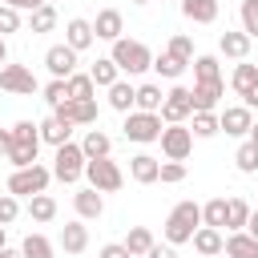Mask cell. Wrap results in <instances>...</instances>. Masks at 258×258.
<instances>
[{"label":"cell","mask_w":258,"mask_h":258,"mask_svg":"<svg viewBox=\"0 0 258 258\" xmlns=\"http://www.w3.org/2000/svg\"><path fill=\"white\" fill-rule=\"evenodd\" d=\"M8 145H12V133H8V129H0V153H4Z\"/></svg>","instance_id":"obj_53"},{"label":"cell","mask_w":258,"mask_h":258,"mask_svg":"<svg viewBox=\"0 0 258 258\" xmlns=\"http://www.w3.org/2000/svg\"><path fill=\"white\" fill-rule=\"evenodd\" d=\"M246 222H250V206L242 198H226V226H230V234L246 230Z\"/></svg>","instance_id":"obj_30"},{"label":"cell","mask_w":258,"mask_h":258,"mask_svg":"<svg viewBox=\"0 0 258 258\" xmlns=\"http://www.w3.org/2000/svg\"><path fill=\"white\" fill-rule=\"evenodd\" d=\"M60 250H64V254H85V250H89V226H85L81 218L60 226Z\"/></svg>","instance_id":"obj_16"},{"label":"cell","mask_w":258,"mask_h":258,"mask_svg":"<svg viewBox=\"0 0 258 258\" xmlns=\"http://www.w3.org/2000/svg\"><path fill=\"white\" fill-rule=\"evenodd\" d=\"M161 101H165L161 85H137L133 89V109L137 113H161Z\"/></svg>","instance_id":"obj_19"},{"label":"cell","mask_w":258,"mask_h":258,"mask_svg":"<svg viewBox=\"0 0 258 258\" xmlns=\"http://www.w3.org/2000/svg\"><path fill=\"white\" fill-rule=\"evenodd\" d=\"M157 181H169V185L185 181V165H181V161H161V165H157Z\"/></svg>","instance_id":"obj_44"},{"label":"cell","mask_w":258,"mask_h":258,"mask_svg":"<svg viewBox=\"0 0 258 258\" xmlns=\"http://www.w3.org/2000/svg\"><path fill=\"white\" fill-rule=\"evenodd\" d=\"M161 125H181V121H189L194 117V101H189V89L185 85H173L169 93H165V101H161Z\"/></svg>","instance_id":"obj_7"},{"label":"cell","mask_w":258,"mask_h":258,"mask_svg":"<svg viewBox=\"0 0 258 258\" xmlns=\"http://www.w3.org/2000/svg\"><path fill=\"white\" fill-rule=\"evenodd\" d=\"M250 85H258V64H246V60H242V64L234 69V77H230V89H234V93L242 97V93H246Z\"/></svg>","instance_id":"obj_38"},{"label":"cell","mask_w":258,"mask_h":258,"mask_svg":"<svg viewBox=\"0 0 258 258\" xmlns=\"http://www.w3.org/2000/svg\"><path fill=\"white\" fill-rule=\"evenodd\" d=\"M153 242H157V238H153V230H149V226H133V230L125 234V242H121V246H125L133 258H145Z\"/></svg>","instance_id":"obj_25"},{"label":"cell","mask_w":258,"mask_h":258,"mask_svg":"<svg viewBox=\"0 0 258 258\" xmlns=\"http://www.w3.org/2000/svg\"><path fill=\"white\" fill-rule=\"evenodd\" d=\"M234 165H238L242 173H258V145H254V141H242L238 153H234Z\"/></svg>","instance_id":"obj_40"},{"label":"cell","mask_w":258,"mask_h":258,"mask_svg":"<svg viewBox=\"0 0 258 258\" xmlns=\"http://www.w3.org/2000/svg\"><path fill=\"white\" fill-rule=\"evenodd\" d=\"M165 52H169V56H177L181 64H189V60H194V40H189L185 32H173V36H169V44H165Z\"/></svg>","instance_id":"obj_39"},{"label":"cell","mask_w":258,"mask_h":258,"mask_svg":"<svg viewBox=\"0 0 258 258\" xmlns=\"http://www.w3.org/2000/svg\"><path fill=\"white\" fill-rule=\"evenodd\" d=\"M8 133H12V145H40V125L36 121H16Z\"/></svg>","instance_id":"obj_37"},{"label":"cell","mask_w":258,"mask_h":258,"mask_svg":"<svg viewBox=\"0 0 258 258\" xmlns=\"http://www.w3.org/2000/svg\"><path fill=\"white\" fill-rule=\"evenodd\" d=\"M246 234L258 242V210H250V222H246Z\"/></svg>","instance_id":"obj_52"},{"label":"cell","mask_w":258,"mask_h":258,"mask_svg":"<svg viewBox=\"0 0 258 258\" xmlns=\"http://www.w3.org/2000/svg\"><path fill=\"white\" fill-rule=\"evenodd\" d=\"M28 28L32 32H52L56 28V8L52 4H40L36 12H28Z\"/></svg>","instance_id":"obj_35"},{"label":"cell","mask_w":258,"mask_h":258,"mask_svg":"<svg viewBox=\"0 0 258 258\" xmlns=\"http://www.w3.org/2000/svg\"><path fill=\"white\" fill-rule=\"evenodd\" d=\"M8 246V226H0V250Z\"/></svg>","instance_id":"obj_56"},{"label":"cell","mask_w":258,"mask_h":258,"mask_svg":"<svg viewBox=\"0 0 258 258\" xmlns=\"http://www.w3.org/2000/svg\"><path fill=\"white\" fill-rule=\"evenodd\" d=\"M121 129H125V137H129V141L149 145V141H157V137H161V129H165V125H161V117H157V113H137V109H133V113H125V125H121Z\"/></svg>","instance_id":"obj_6"},{"label":"cell","mask_w":258,"mask_h":258,"mask_svg":"<svg viewBox=\"0 0 258 258\" xmlns=\"http://www.w3.org/2000/svg\"><path fill=\"white\" fill-rule=\"evenodd\" d=\"M202 226V206L198 202H177L173 210H169V218H165V226H161V234H165V242L169 246H181V242H189L194 238V230Z\"/></svg>","instance_id":"obj_1"},{"label":"cell","mask_w":258,"mask_h":258,"mask_svg":"<svg viewBox=\"0 0 258 258\" xmlns=\"http://www.w3.org/2000/svg\"><path fill=\"white\" fill-rule=\"evenodd\" d=\"M28 218H32V222H52V218H56V198L32 194V198H28Z\"/></svg>","instance_id":"obj_29"},{"label":"cell","mask_w":258,"mask_h":258,"mask_svg":"<svg viewBox=\"0 0 258 258\" xmlns=\"http://www.w3.org/2000/svg\"><path fill=\"white\" fill-rule=\"evenodd\" d=\"M36 153H40V145H8V149H4V157L12 161V169H28V165H36Z\"/></svg>","instance_id":"obj_33"},{"label":"cell","mask_w":258,"mask_h":258,"mask_svg":"<svg viewBox=\"0 0 258 258\" xmlns=\"http://www.w3.org/2000/svg\"><path fill=\"white\" fill-rule=\"evenodd\" d=\"M181 12L194 24H214L218 20V0H181Z\"/></svg>","instance_id":"obj_24"},{"label":"cell","mask_w":258,"mask_h":258,"mask_svg":"<svg viewBox=\"0 0 258 258\" xmlns=\"http://www.w3.org/2000/svg\"><path fill=\"white\" fill-rule=\"evenodd\" d=\"M145 258H177V250H173V246H169V242H165V246H161V242H153V246H149V254H145Z\"/></svg>","instance_id":"obj_50"},{"label":"cell","mask_w":258,"mask_h":258,"mask_svg":"<svg viewBox=\"0 0 258 258\" xmlns=\"http://www.w3.org/2000/svg\"><path fill=\"white\" fill-rule=\"evenodd\" d=\"M242 105H246V109H258V85H250V89L242 93Z\"/></svg>","instance_id":"obj_51"},{"label":"cell","mask_w":258,"mask_h":258,"mask_svg":"<svg viewBox=\"0 0 258 258\" xmlns=\"http://www.w3.org/2000/svg\"><path fill=\"white\" fill-rule=\"evenodd\" d=\"M222 254H226V258H258V242H254L246 230H238V234H230V238L222 242Z\"/></svg>","instance_id":"obj_22"},{"label":"cell","mask_w":258,"mask_h":258,"mask_svg":"<svg viewBox=\"0 0 258 258\" xmlns=\"http://www.w3.org/2000/svg\"><path fill=\"white\" fill-rule=\"evenodd\" d=\"M73 210H77V218H81V222H93V218H101V214H105V198H101L93 185H85V189H77V194H73Z\"/></svg>","instance_id":"obj_15"},{"label":"cell","mask_w":258,"mask_h":258,"mask_svg":"<svg viewBox=\"0 0 258 258\" xmlns=\"http://www.w3.org/2000/svg\"><path fill=\"white\" fill-rule=\"evenodd\" d=\"M64 85H69V97H73V101H93V93H97V85H93L89 73H73Z\"/></svg>","instance_id":"obj_31"},{"label":"cell","mask_w":258,"mask_h":258,"mask_svg":"<svg viewBox=\"0 0 258 258\" xmlns=\"http://www.w3.org/2000/svg\"><path fill=\"white\" fill-rule=\"evenodd\" d=\"M189 242H194V250H198L202 258H214V254H222V242H226V238H222V230H210V226H198Z\"/></svg>","instance_id":"obj_21"},{"label":"cell","mask_w":258,"mask_h":258,"mask_svg":"<svg viewBox=\"0 0 258 258\" xmlns=\"http://www.w3.org/2000/svg\"><path fill=\"white\" fill-rule=\"evenodd\" d=\"M48 181H52V169H44V165L12 169V177H8V194H12V198H32V194H44Z\"/></svg>","instance_id":"obj_5"},{"label":"cell","mask_w":258,"mask_h":258,"mask_svg":"<svg viewBox=\"0 0 258 258\" xmlns=\"http://www.w3.org/2000/svg\"><path fill=\"white\" fill-rule=\"evenodd\" d=\"M202 226H210V230H222L226 226V198H210L202 206Z\"/></svg>","instance_id":"obj_34"},{"label":"cell","mask_w":258,"mask_h":258,"mask_svg":"<svg viewBox=\"0 0 258 258\" xmlns=\"http://www.w3.org/2000/svg\"><path fill=\"white\" fill-rule=\"evenodd\" d=\"M44 101L56 109L60 101H69V85H64V81H48V85H44Z\"/></svg>","instance_id":"obj_47"},{"label":"cell","mask_w":258,"mask_h":258,"mask_svg":"<svg viewBox=\"0 0 258 258\" xmlns=\"http://www.w3.org/2000/svg\"><path fill=\"white\" fill-rule=\"evenodd\" d=\"M81 153H85V161H93V157H109V153H113V137L101 133V129H89L85 141H81Z\"/></svg>","instance_id":"obj_23"},{"label":"cell","mask_w":258,"mask_h":258,"mask_svg":"<svg viewBox=\"0 0 258 258\" xmlns=\"http://www.w3.org/2000/svg\"><path fill=\"white\" fill-rule=\"evenodd\" d=\"M8 32H20V12L0 4V36H8Z\"/></svg>","instance_id":"obj_46"},{"label":"cell","mask_w":258,"mask_h":258,"mask_svg":"<svg viewBox=\"0 0 258 258\" xmlns=\"http://www.w3.org/2000/svg\"><path fill=\"white\" fill-rule=\"evenodd\" d=\"M250 125H254V113H250L246 105H230V109H222V113H218V129H226L230 137L250 133Z\"/></svg>","instance_id":"obj_13"},{"label":"cell","mask_w":258,"mask_h":258,"mask_svg":"<svg viewBox=\"0 0 258 258\" xmlns=\"http://www.w3.org/2000/svg\"><path fill=\"white\" fill-rule=\"evenodd\" d=\"M157 141H161V153H165V161H185V157L194 153V133H189L185 125H165Z\"/></svg>","instance_id":"obj_8"},{"label":"cell","mask_w":258,"mask_h":258,"mask_svg":"<svg viewBox=\"0 0 258 258\" xmlns=\"http://www.w3.org/2000/svg\"><path fill=\"white\" fill-rule=\"evenodd\" d=\"M20 254H24V258H52V242H48L44 234H28L24 246H20Z\"/></svg>","instance_id":"obj_41"},{"label":"cell","mask_w":258,"mask_h":258,"mask_svg":"<svg viewBox=\"0 0 258 258\" xmlns=\"http://www.w3.org/2000/svg\"><path fill=\"white\" fill-rule=\"evenodd\" d=\"M85 177H89V185H93L97 194H117V189L125 185V173H121V165H117L113 157H93V161H85Z\"/></svg>","instance_id":"obj_3"},{"label":"cell","mask_w":258,"mask_h":258,"mask_svg":"<svg viewBox=\"0 0 258 258\" xmlns=\"http://www.w3.org/2000/svg\"><path fill=\"white\" fill-rule=\"evenodd\" d=\"M69 137H73V125L56 121V117H44V121H40V141H48L52 149H56V145H64Z\"/></svg>","instance_id":"obj_27"},{"label":"cell","mask_w":258,"mask_h":258,"mask_svg":"<svg viewBox=\"0 0 258 258\" xmlns=\"http://www.w3.org/2000/svg\"><path fill=\"white\" fill-rule=\"evenodd\" d=\"M226 93V81H210V85H194L189 89V101H194V113H214L218 101Z\"/></svg>","instance_id":"obj_14"},{"label":"cell","mask_w":258,"mask_h":258,"mask_svg":"<svg viewBox=\"0 0 258 258\" xmlns=\"http://www.w3.org/2000/svg\"><path fill=\"white\" fill-rule=\"evenodd\" d=\"M44 69L52 73V81H69V77L77 73V52H73L69 44H52V48L44 52Z\"/></svg>","instance_id":"obj_11"},{"label":"cell","mask_w":258,"mask_h":258,"mask_svg":"<svg viewBox=\"0 0 258 258\" xmlns=\"http://www.w3.org/2000/svg\"><path fill=\"white\" fill-rule=\"evenodd\" d=\"M189 133H194V137H214V133H222V129H218V113H194Z\"/></svg>","instance_id":"obj_42"},{"label":"cell","mask_w":258,"mask_h":258,"mask_svg":"<svg viewBox=\"0 0 258 258\" xmlns=\"http://www.w3.org/2000/svg\"><path fill=\"white\" fill-rule=\"evenodd\" d=\"M20 218V198H12V194H0V226H12Z\"/></svg>","instance_id":"obj_45"},{"label":"cell","mask_w":258,"mask_h":258,"mask_svg":"<svg viewBox=\"0 0 258 258\" xmlns=\"http://www.w3.org/2000/svg\"><path fill=\"white\" fill-rule=\"evenodd\" d=\"M52 177H56V181H64V185H73L77 177H85V153H81V145H77V141L56 145V157H52Z\"/></svg>","instance_id":"obj_4"},{"label":"cell","mask_w":258,"mask_h":258,"mask_svg":"<svg viewBox=\"0 0 258 258\" xmlns=\"http://www.w3.org/2000/svg\"><path fill=\"white\" fill-rule=\"evenodd\" d=\"M238 12H242V32L254 40V36H258V0H242Z\"/></svg>","instance_id":"obj_43"},{"label":"cell","mask_w":258,"mask_h":258,"mask_svg":"<svg viewBox=\"0 0 258 258\" xmlns=\"http://www.w3.org/2000/svg\"><path fill=\"white\" fill-rule=\"evenodd\" d=\"M93 40H97V36H93V20H81V16H73V20L64 24V44H69L73 52H85Z\"/></svg>","instance_id":"obj_17"},{"label":"cell","mask_w":258,"mask_h":258,"mask_svg":"<svg viewBox=\"0 0 258 258\" xmlns=\"http://www.w3.org/2000/svg\"><path fill=\"white\" fill-rule=\"evenodd\" d=\"M52 117L56 121H64V125H93L97 121V97L93 101H60L56 109H52Z\"/></svg>","instance_id":"obj_10"},{"label":"cell","mask_w":258,"mask_h":258,"mask_svg":"<svg viewBox=\"0 0 258 258\" xmlns=\"http://www.w3.org/2000/svg\"><path fill=\"white\" fill-rule=\"evenodd\" d=\"M89 77H93V85H101V89H109V85H117L121 81V69L109 60V56H97V64L89 69Z\"/></svg>","instance_id":"obj_28"},{"label":"cell","mask_w":258,"mask_h":258,"mask_svg":"<svg viewBox=\"0 0 258 258\" xmlns=\"http://www.w3.org/2000/svg\"><path fill=\"white\" fill-rule=\"evenodd\" d=\"M109 60H113L121 73L137 77V73H145V69L153 64V52H149L141 40H129V36H121V40H113V52H109Z\"/></svg>","instance_id":"obj_2"},{"label":"cell","mask_w":258,"mask_h":258,"mask_svg":"<svg viewBox=\"0 0 258 258\" xmlns=\"http://www.w3.org/2000/svg\"><path fill=\"white\" fill-rule=\"evenodd\" d=\"M97 258H133V254H129V250H125V246H121V242H105V246H101V254H97Z\"/></svg>","instance_id":"obj_48"},{"label":"cell","mask_w":258,"mask_h":258,"mask_svg":"<svg viewBox=\"0 0 258 258\" xmlns=\"http://www.w3.org/2000/svg\"><path fill=\"white\" fill-rule=\"evenodd\" d=\"M0 89H4V93H16V97H32L40 85H36L32 69H24V64H4V69H0Z\"/></svg>","instance_id":"obj_9"},{"label":"cell","mask_w":258,"mask_h":258,"mask_svg":"<svg viewBox=\"0 0 258 258\" xmlns=\"http://www.w3.org/2000/svg\"><path fill=\"white\" fill-rule=\"evenodd\" d=\"M121 32H125V16H121L117 8H101L97 20H93V36L113 44V40H121Z\"/></svg>","instance_id":"obj_12"},{"label":"cell","mask_w":258,"mask_h":258,"mask_svg":"<svg viewBox=\"0 0 258 258\" xmlns=\"http://www.w3.org/2000/svg\"><path fill=\"white\" fill-rule=\"evenodd\" d=\"M133 4H149V0H133Z\"/></svg>","instance_id":"obj_58"},{"label":"cell","mask_w":258,"mask_h":258,"mask_svg":"<svg viewBox=\"0 0 258 258\" xmlns=\"http://www.w3.org/2000/svg\"><path fill=\"white\" fill-rule=\"evenodd\" d=\"M0 4H8V8H16V12H36V8L48 4V0H0Z\"/></svg>","instance_id":"obj_49"},{"label":"cell","mask_w":258,"mask_h":258,"mask_svg":"<svg viewBox=\"0 0 258 258\" xmlns=\"http://www.w3.org/2000/svg\"><path fill=\"white\" fill-rule=\"evenodd\" d=\"M157 157H149V153H137V157H129V177L137 181V185H153L157 181Z\"/></svg>","instance_id":"obj_20"},{"label":"cell","mask_w":258,"mask_h":258,"mask_svg":"<svg viewBox=\"0 0 258 258\" xmlns=\"http://www.w3.org/2000/svg\"><path fill=\"white\" fill-rule=\"evenodd\" d=\"M194 85H210V81H222V64L218 56H194Z\"/></svg>","instance_id":"obj_26"},{"label":"cell","mask_w":258,"mask_h":258,"mask_svg":"<svg viewBox=\"0 0 258 258\" xmlns=\"http://www.w3.org/2000/svg\"><path fill=\"white\" fill-rule=\"evenodd\" d=\"M218 52L230 56V60H246L250 56V36L246 32H222L218 36Z\"/></svg>","instance_id":"obj_18"},{"label":"cell","mask_w":258,"mask_h":258,"mask_svg":"<svg viewBox=\"0 0 258 258\" xmlns=\"http://www.w3.org/2000/svg\"><path fill=\"white\" fill-rule=\"evenodd\" d=\"M8 64V44H4V36H0V69Z\"/></svg>","instance_id":"obj_55"},{"label":"cell","mask_w":258,"mask_h":258,"mask_svg":"<svg viewBox=\"0 0 258 258\" xmlns=\"http://www.w3.org/2000/svg\"><path fill=\"white\" fill-rule=\"evenodd\" d=\"M109 109H117V113H133V85H125V81L109 85Z\"/></svg>","instance_id":"obj_32"},{"label":"cell","mask_w":258,"mask_h":258,"mask_svg":"<svg viewBox=\"0 0 258 258\" xmlns=\"http://www.w3.org/2000/svg\"><path fill=\"white\" fill-rule=\"evenodd\" d=\"M149 69H153V73H157V77H165V81H177V77H181V69H185V64H181V60H177V56H169V52H157V56H153V64H149Z\"/></svg>","instance_id":"obj_36"},{"label":"cell","mask_w":258,"mask_h":258,"mask_svg":"<svg viewBox=\"0 0 258 258\" xmlns=\"http://www.w3.org/2000/svg\"><path fill=\"white\" fill-rule=\"evenodd\" d=\"M0 258H24V254H20V250H12V246H4V250H0Z\"/></svg>","instance_id":"obj_54"},{"label":"cell","mask_w":258,"mask_h":258,"mask_svg":"<svg viewBox=\"0 0 258 258\" xmlns=\"http://www.w3.org/2000/svg\"><path fill=\"white\" fill-rule=\"evenodd\" d=\"M250 141H254V145H258V121H254V125H250Z\"/></svg>","instance_id":"obj_57"}]
</instances>
